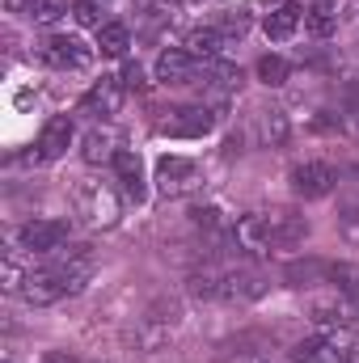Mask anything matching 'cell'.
<instances>
[{
    "label": "cell",
    "mask_w": 359,
    "mask_h": 363,
    "mask_svg": "<svg viewBox=\"0 0 359 363\" xmlns=\"http://www.w3.org/2000/svg\"><path fill=\"white\" fill-rule=\"evenodd\" d=\"M330 271H334V262H326V258H304V262H287V267H283V279H287L292 287H317V283H330Z\"/></svg>",
    "instance_id": "obj_16"
},
{
    "label": "cell",
    "mask_w": 359,
    "mask_h": 363,
    "mask_svg": "<svg viewBox=\"0 0 359 363\" xmlns=\"http://www.w3.org/2000/svg\"><path fill=\"white\" fill-rule=\"evenodd\" d=\"M233 233H237V245L245 250H292L309 237V220L292 207H275V211L245 216Z\"/></svg>",
    "instance_id": "obj_1"
},
{
    "label": "cell",
    "mask_w": 359,
    "mask_h": 363,
    "mask_svg": "<svg viewBox=\"0 0 359 363\" xmlns=\"http://www.w3.org/2000/svg\"><path fill=\"white\" fill-rule=\"evenodd\" d=\"M17 241L30 254H55L68 245V220H30V224H21Z\"/></svg>",
    "instance_id": "obj_8"
},
{
    "label": "cell",
    "mask_w": 359,
    "mask_h": 363,
    "mask_svg": "<svg viewBox=\"0 0 359 363\" xmlns=\"http://www.w3.org/2000/svg\"><path fill=\"white\" fill-rule=\"evenodd\" d=\"M343 106H347V114H351V123L359 127V81H351V85L343 89Z\"/></svg>",
    "instance_id": "obj_32"
},
{
    "label": "cell",
    "mask_w": 359,
    "mask_h": 363,
    "mask_svg": "<svg viewBox=\"0 0 359 363\" xmlns=\"http://www.w3.org/2000/svg\"><path fill=\"white\" fill-rule=\"evenodd\" d=\"M258 131H263L267 144L279 148V144L287 140V114H283V110H263V127H258Z\"/></svg>",
    "instance_id": "obj_26"
},
{
    "label": "cell",
    "mask_w": 359,
    "mask_h": 363,
    "mask_svg": "<svg viewBox=\"0 0 359 363\" xmlns=\"http://www.w3.org/2000/svg\"><path fill=\"white\" fill-rule=\"evenodd\" d=\"M123 152V131H114V127H89L85 131V140H81V157L89 161V165H114V157Z\"/></svg>",
    "instance_id": "obj_12"
},
{
    "label": "cell",
    "mask_w": 359,
    "mask_h": 363,
    "mask_svg": "<svg viewBox=\"0 0 359 363\" xmlns=\"http://www.w3.org/2000/svg\"><path fill=\"white\" fill-rule=\"evenodd\" d=\"M26 267H21V250L17 245H4V291H21L26 287Z\"/></svg>",
    "instance_id": "obj_25"
},
{
    "label": "cell",
    "mask_w": 359,
    "mask_h": 363,
    "mask_svg": "<svg viewBox=\"0 0 359 363\" xmlns=\"http://www.w3.org/2000/svg\"><path fill=\"white\" fill-rule=\"evenodd\" d=\"M194 72H199V60L182 47H170V51L157 55V81L161 85H190Z\"/></svg>",
    "instance_id": "obj_13"
},
{
    "label": "cell",
    "mask_w": 359,
    "mask_h": 363,
    "mask_svg": "<svg viewBox=\"0 0 359 363\" xmlns=\"http://www.w3.org/2000/svg\"><path fill=\"white\" fill-rule=\"evenodd\" d=\"M338 237L347 241V245H359V199H347V203H338Z\"/></svg>",
    "instance_id": "obj_23"
},
{
    "label": "cell",
    "mask_w": 359,
    "mask_h": 363,
    "mask_svg": "<svg viewBox=\"0 0 359 363\" xmlns=\"http://www.w3.org/2000/svg\"><path fill=\"white\" fill-rule=\"evenodd\" d=\"M334 186H338V169L330 161H304L292 169V190L300 199H326Z\"/></svg>",
    "instance_id": "obj_9"
},
{
    "label": "cell",
    "mask_w": 359,
    "mask_h": 363,
    "mask_svg": "<svg viewBox=\"0 0 359 363\" xmlns=\"http://www.w3.org/2000/svg\"><path fill=\"white\" fill-rule=\"evenodd\" d=\"M245 30H250V13H245V9H237V13H228V17L220 21V34H224V38H228V34H237V38H241Z\"/></svg>",
    "instance_id": "obj_29"
},
{
    "label": "cell",
    "mask_w": 359,
    "mask_h": 363,
    "mask_svg": "<svg viewBox=\"0 0 359 363\" xmlns=\"http://www.w3.org/2000/svg\"><path fill=\"white\" fill-rule=\"evenodd\" d=\"M186 51L194 60H203V64H216V60H224V34L216 26H203V30H194L186 38Z\"/></svg>",
    "instance_id": "obj_18"
},
{
    "label": "cell",
    "mask_w": 359,
    "mask_h": 363,
    "mask_svg": "<svg viewBox=\"0 0 359 363\" xmlns=\"http://www.w3.org/2000/svg\"><path fill=\"white\" fill-rule=\"evenodd\" d=\"M292 355H296V363H347V355H351V334L347 330H321V334L304 338Z\"/></svg>",
    "instance_id": "obj_7"
},
{
    "label": "cell",
    "mask_w": 359,
    "mask_h": 363,
    "mask_svg": "<svg viewBox=\"0 0 359 363\" xmlns=\"http://www.w3.org/2000/svg\"><path fill=\"white\" fill-rule=\"evenodd\" d=\"M38 4H43V0H4V9H9V13H26V17H34V13H38Z\"/></svg>",
    "instance_id": "obj_33"
},
{
    "label": "cell",
    "mask_w": 359,
    "mask_h": 363,
    "mask_svg": "<svg viewBox=\"0 0 359 363\" xmlns=\"http://www.w3.org/2000/svg\"><path fill=\"white\" fill-rule=\"evenodd\" d=\"M123 93H127L123 77H101V81L81 97V114L101 118V123H106V118H114V114H118V106H123Z\"/></svg>",
    "instance_id": "obj_10"
},
{
    "label": "cell",
    "mask_w": 359,
    "mask_h": 363,
    "mask_svg": "<svg viewBox=\"0 0 359 363\" xmlns=\"http://www.w3.org/2000/svg\"><path fill=\"white\" fill-rule=\"evenodd\" d=\"M72 203H77V216H81L89 228H114V224H118V211H123L118 194H114L106 182H81L77 194H72Z\"/></svg>",
    "instance_id": "obj_2"
},
{
    "label": "cell",
    "mask_w": 359,
    "mask_h": 363,
    "mask_svg": "<svg viewBox=\"0 0 359 363\" xmlns=\"http://www.w3.org/2000/svg\"><path fill=\"white\" fill-rule=\"evenodd\" d=\"M101 9H106L101 0H77V21H81V26H97V30H101V26H106V21H101Z\"/></svg>",
    "instance_id": "obj_28"
},
{
    "label": "cell",
    "mask_w": 359,
    "mask_h": 363,
    "mask_svg": "<svg viewBox=\"0 0 359 363\" xmlns=\"http://www.w3.org/2000/svg\"><path fill=\"white\" fill-rule=\"evenodd\" d=\"M60 17H64V0H43L38 13H34L38 26H51V21H60Z\"/></svg>",
    "instance_id": "obj_30"
},
{
    "label": "cell",
    "mask_w": 359,
    "mask_h": 363,
    "mask_svg": "<svg viewBox=\"0 0 359 363\" xmlns=\"http://www.w3.org/2000/svg\"><path fill=\"white\" fill-rule=\"evenodd\" d=\"M267 287H270L267 274L237 267V271H224V279H220V300H228V304H250V300H263Z\"/></svg>",
    "instance_id": "obj_11"
},
{
    "label": "cell",
    "mask_w": 359,
    "mask_h": 363,
    "mask_svg": "<svg viewBox=\"0 0 359 363\" xmlns=\"http://www.w3.org/2000/svg\"><path fill=\"white\" fill-rule=\"evenodd\" d=\"M287 77H292V64H287L283 55H263V60H258V81H263V85H270V89H275V85H287Z\"/></svg>",
    "instance_id": "obj_24"
},
{
    "label": "cell",
    "mask_w": 359,
    "mask_h": 363,
    "mask_svg": "<svg viewBox=\"0 0 359 363\" xmlns=\"http://www.w3.org/2000/svg\"><path fill=\"white\" fill-rule=\"evenodd\" d=\"M127 47H131V34H127V26H118V21H106V26L97 30V51H101V55H110V60H123V55H127Z\"/></svg>",
    "instance_id": "obj_21"
},
{
    "label": "cell",
    "mask_w": 359,
    "mask_h": 363,
    "mask_svg": "<svg viewBox=\"0 0 359 363\" xmlns=\"http://www.w3.org/2000/svg\"><path fill=\"white\" fill-rule=\"evenodd\" d=\"M330 283H334V291H343V296L359 300V267L334 262V271H330Z\"/></svg>",
    "instance_id": "obj_27"
},
{
    "label": "cell",
    "mask_w": 359,
    "mask_h": 363,
    "mask_svg": "<svg viewBox=\"0 0 359 363\" xmlns=\"http://www.w3.org/2000/svg\"><path fill=\"white\" fill-rule=\"evenodd\" d=\"M220 279H224V271H220V267H203V271L190 274L186 291H190L194 300H220Z\"/></svg>",
    "instance_id": "obj_22"
},
{
    "label": "cell",
    "mask_w": 359,
    "mask_h": 363,
    "mask_svg": "<svg viewBox=\"0 0 359 363\" xmlns=\"http://www.w3.org/2000/svg\"><path fill=\"white\" fill-rule=\"evenodd\" d=\"M47 363H77V359H72V355H64V351H51V355H47Z\"/></svg>",
    "instance_id": "obj_34"
},
{
    "label": "cell",
    "mask_w": 359,
    "mask_h": 363,
    "mask_svg": "<svg viewBox=\"0 0 359 363\" xmlns=\"http://www.w3.org/2000/svg\"><path fill=\"white\" fill-rule=\"evenodd\" d=\"M211 127H216V110H207V106H178L157 123V131L170 140H203Z\"/></svg>",
    "instance_id": "obj_6"
},
{
    "label": "cell",
    "mask_w": 359,
    "mask_h": 363,
    "mask_svg": "<svg viewBox=\"0 0 359 363\" xmlns=\"http://www.w3.org/2000/svg\"><path fill=\"white\" fill-rule=\"evenodd\" d=\"M123 85H127V89H136V93H144V89H148L144 68H140V64H127V68H123Z\"/></svg>",
    "instance_id": "obj_31"
},
{
    "label": "cell",
    "mask_w": 359,
    "mask_h": 363,
    "mask_svg": "<svg viewBox=\"0 0 359 363\" xmlns=\"http://www.w3.org/2000/svg\"><path fill=\"white\" fill-rule=\"evenodd\" d=\"M51 262H47V271L60 279V287H64V296H77V291H85V283H89L93 267H97V258H93V245H68V250H55V254H47Z\"/></svg>",
    "instance_id": "obj_3"
},
{
    "label": "cell",
    "mask_w": 359,
    "mask_h": 363,
    "mask_svg": "<svg viewBox=\"0 0 359 363\" xmlns=\"http://www.w3.org/2000/svg\"><path fill=\"white\" fill-rule=\"evenodd\" d=\"M300 17H304V9H300L296 0H283L279 9H270V13H267L263 30H267V38H275V43H283V38H292V34H296Z\"/></svg>",
    "instance_id": "obj_17"
},
{
    "label": "cell",
    "mask_w": 359,
    "mask_h": 363,
    "mask_svg": "<svg viewBox=\"0 0 359 363\" xmlns=\"http://www.w3.org/2000/svg\"><path fill=\"white\" fill-rule=\"evenodd\" d=\"M114 174L123 182V194H127V199H136V203L144 199V169H140V157H136V152L123 148V152L114 157Z\"/></svg>",
    "instance_id": "obj_19"
},
{
    "label": "cell",
    "mask_w": 359,
    "mask_h": 363,
    "mask_svg": "<svg viewBox=\"0 0 359 363\" xmlns=\"http://www.w3.org/2000/svg\"><path fill=\"white\" fill-rule=\"evenodd\" d=\"M38 55H43V64L55 68V72H85L93 64V47H85V43L72 38V34H51Z\"/></svg>",
    "instance_id": "obj_5"
},
{
    "label": "cell",
    "mask_w": 359,
    "mask_h": 363,
    "mask_svg": "<svg viewBox=\"0 0 359 363\" xmlns=\"http://www.w3.org/2000/svg\"><path fill=\"white\" fill-rule=\"evenodd\" d=\"M21 296H26V304H34V308H43V304H55V300H64V287H60V279L47 271H30L26 279V287H21Z\"/></svg>",
    "instance_id": "obj_15"
},
{
    "label": "cell",
    "mask_w": 359,
    "mask_h": 363,
    "mask_svg": "<svg viewBox=\"0 0 359 363\" xmlns=\"http://www.w3.org/2000/svg\"><path fill=\"white\" fill-rule=\"evenodd\" d=\"M157 190L165 199H186V194L203 190V169L186 157H161L157 161Z\"/></svg>",
    "instance_id": "obj_4"
},
{
    "label": "cell",
    "mask_w": 359,
    "mask_h": 363,
    "mask_svg": "<svg viewBox=\"0 0 359 363\" xmlns=\"http://www.w3.org/2000/svg\"><path fill=\"white\" fill-rule=\"evenodd\" d=\"M355 304H359V300H355Z\"/></svg>",
    "instance_id": "obj_37"
},
{
    "label": "cell",
    "mask_w": 359,
    "mask_h": 363,
    "mask_svg": "<svg viewBox=\"0 0 359 363\" xmlns=\"http://www.w3.org/2000/svg\"><path fill=\"white\" fill-rule=\"evenodd\" d=\"M355 174H359V165H355Z\"/></svg>",
    "instance_id": "obj_36"
},
{
    "label": "cell",
    "mask_w": 359,
    "mask_h": 363,
    "mask_svg": "<svg viewBox=\"0 0 359 363\" xmlns=\"http://www.w3.org/2000/svg\"><path fill=\"white\" fill-rule=\"evenodd\" d=\"M347 363H359V351H351V355H347Z\"/></svg>",
    "instance_id": "obj_35"
},
{
    "label": "cell",
    "mask_w": 359,
    "mask_h": 363,
    "mask_svg": "<svg viewBox=\"0 0 359 363\" xmlns=\"http://www.w3.org/2000/svg\"><path fill=\"white\" fill-rule=\"evenodd\" d=\"M304 30H309L313 38H330V34L338 30V9H334L330 0L309 4V9H304Z\"/></svg>",
    "instance_id": "obj_20"
},
{
    "label": "cell",
    "mask_w": 359,
    "mask_h": 363,
    "mask_svg": "<svg viewBox=\"0 0 359 363\" xmlns=\"http://www.w3.org/2000/svg\"><path fill=\"white\" fill-rule=\"evenodd\" d=\"M68 144H72V118H51L47 127H43V135H38V152H34V161H55V157H64L68 152Z\"/></svg>",
    "instance_id": "obj_14"
}]
</instances>
